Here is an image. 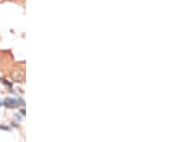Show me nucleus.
Returning a JSON list of instances; mask_svg holds the SVG:
<instances>
[{
    "mask_svg": "<svg viewBox=\"0 0 173 142\" xmlns=\"http://www.w3.org/2000/svg\"><path fill=\"white\" fill-rule=\"evenodd\" d=\"M0 81H1V79H0Z\"/></svg>",
    "mask_w": 173,
    "mask_h": 142,
    "instance_id": "0eeeda50",
    "label": "nucleus"
},
{
    "mask_svg": "<svg viewBox=\"0 0 173 142\" xmlns=\"http://www.w3.org/2000/svg\"><path fill=\"white\" fill-rule=\"evenodd\" d=\"M3 105H5L7 108H17L19 106V103H18V100L16 99H13V98H6L5 100L3 102Z\"/></svg>",
    "mask_w": 173,
    "mask_h": 142,
    "instance_id": "f03ea898",
    "label": "nucleus"
},
{
    "mask_svg": "<svg viewBox=\"0 0 173 142\" xmlns=\"http://www.w3.org/2000/svg\"><path fill=\"white\" fill-rule=\"evenodd\" d=\"M0 61H1V58H0Z\"/></svg>",
    "mask_w": 173,
    "mask_h": 142,
    "instance_id": "423d86ee",
    "label": "nucleus"
},
{
    "mask_svg": "<svg viewBox=\"0 0 173 142\" xmlns=\"http://www.w3.org/2000/svg\"><path fill=\"white\" fill-rule=\"evenodd\" d=\"M21 113H22V114H25V111H24V110H21Z\"/></svg>",
    "mask_w": 173,
    "mask_h": 142,
    "instance_id": "20e7f679",
    "label": "nucleus"
},
{
    "mask_svg": "<svg viewBox=\"0 0 173 142\" xmlns=\"http://www.w3.org/2000/svg\"><path fill=\"white\" fill-rule=\"evenodd\" d=\"M24 71L21 68H16L12 72V79L16 82H22L24 80Z\"/></svg>",
    "mask_w": 173,
    "mask_h": 142,
    "instance_id": "f257e3e1",
    "label": "nucleus"
},
{
    "mask_svg": "<svg viewBox=\"0 0 173 142\" xmlns=\"http://www.w3.org/2000/svg\"><path fill=\"white\" fill-rule=\"evenodd\" d=\"M0 129H1V130H5V131H8V130H10V128H9V127H6L5 125H0Z\"/></svg>",
    "mask_w": 173,
    "mask_h": 142,
    "instance_id": "7ed1b4c3",
    "label": "nucleus"
},
{
    "mask_svg": "<svg viewBox=\"0 0 173 142\" xmlns=\"http://www.w3.org/2000/svg\"><path fill=\"white\" fill-rule=\"evenodd\" d=\"M2 105H3V103H2L1 101H0V106H2Z\"/></svg>",
    "mask_w": 173,
    "mask_h": 142,
    "instance_id": "39448f33",
    "label": "nucleus"
}]
</instances>
